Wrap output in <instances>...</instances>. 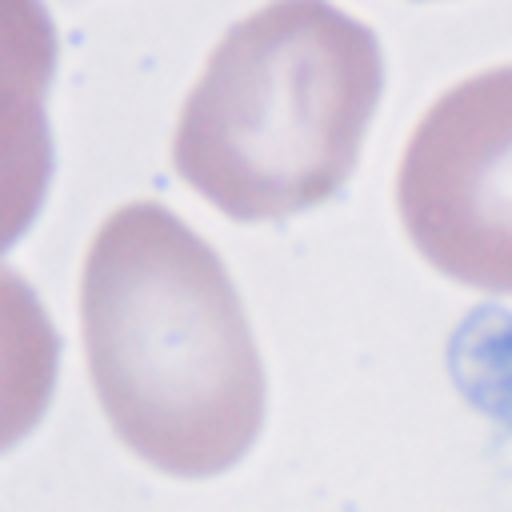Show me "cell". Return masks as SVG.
Segmentation results:
<instances>
[{"mask_svg": "<svg viewBox=\"0 0 512 512\" xmlns=\"http://www.w3.org/2000/svg\"><path fill=\"white\" fill-rule=\"evenodd\" d=\"M88 372L116 436L152 468H232L264 420V368L216 248L160 200L120 204L80 276Z\"/></svg>", "mask_w": 512, "mask_h": 512, "instance_id": "obj_1", "label": "cell"}, {"mask_svg": "<svg viewBox=\"0 0 512 512\" xmlns=\"http://www.w3.org/2000/svg\"><path fill=\"white\" fill-rule=\"evenodd\" d=\"M380 84L364 20L328 0H268L212 48L180 108L172 164L236 220L304 212L348 180Z\"/></svg>", "mask_w": 512, "mask_h": 512, "instance_id": "obj_2", "label": "cell"}, {"mask_svg": "<svg viewBox=\"0 0 512 512\" xmlns=\"http://www.w3.org/2000/svg\"><path fill=\"white\" fill-rule=\"evenodd\" d=\"M396 208L428 264L512 296V64L428 104L400 156Z\"/></svg>", "mask_w": 512, "mask_h": 512, "instance_id": "obj_3", "label": "cell"}, {"mask_svg": "<svg viewBox=\"0 0 512 512\" xmlns=\"http://www.w3.org/2000/svg\"><path fill=\"white\" fill-rule=\"evenodd\" d=\"M52 72L0 60V252L36 220L52 176L44 92Z\"/></svg>", "mask_w": 512, "mask_h": 512, "instance_id": "obj_4", "label": "cell"}, {"mask_svg": "<svg viewBox=\"0 0 512 512\" xmlns=\"http://www.w3.org/2000/svg\"><path fill=\"white\" fill-rule=\"evenodd\" d=\"M60 336L32 284L0 264V452L36 428L52 400Z\"/></svg>", "mask_w": 512, "mask_h": 512, "instance_id": "obj_5", "label": "cell"}, {"mask_svg": "<svg viewBox=\"0 0 512 512\" xmlns=\"http://www.w3.org/2000/svg\"><path fill=\"white\" fill-rule=\"evenodd\" d=\"M0 60L56 68V28L40 0H0Z\"/></svg>", "mask_w": 512, "mask_h": 512, "instance_id": "obj_6", "label": "cell"}]
</instances>
